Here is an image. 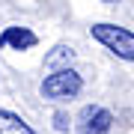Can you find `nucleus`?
Wrapping results in <instances>:
<instances>
[{"label":"nucleus","mask_w":134,"mask_h":134,"mask_svg":"<svg viewBox=\"0 0 134 134\" xmlns=\"http://www.w3.org/2000/svg\"><path fill=\"white\" fill-rule=\"evenodd\" d=\"M92 39L98 45H104L110 54H116L119 60H128L134 63V33L125 27H116V24H92L90 27Z\"/></svg>","instance_id":"f257e3e1"},{"label":"nucleus","mask_w":134,"mask_h":134,"mask_svg":"<svg viewBox=\"0 0 134 134\" xmlns=\"http://www.w3.org/2000/svg\"><path fill=\"white\" fill-rule=\"evenodd\" d=\"M83 90V77L75 72V69H54V72L42 81L39 92H42L48 101H66V98H75L77 92Z\"/></svg>","instance_id":"f03ea898"},{"label":"nucleus","mask_w":134,"mask_h":134,"mask_svg":"<svg viewBox=\"0 0 134 134\" xmlns=\"http://www.w3.org/2000/svg\"><path fill=\"white\" fill-rule=\"evenodd\" d=\"M113 128V113L98 104L81 110V134H107Z\"/></svg>","instance_id":"7ed1b4c3"},{"label":"nucleus","mask_w":134,"mask_h":134,"mask_svg":"<svg viewBox=\"0 0 134 134\" xmlns=\"http://www.w3.org/2000/svg\"><path fill=\"white\" fill-rule=\"evenodd\" d=\"M39 42L36 33L30 27H6L0 33V48H15V51H27Z\"/></svg>","instance_id":"20e7f679"},{"label":"nucleus","mask_w":134,"mask_h":134,"mask_svg":"<svg viewBox=\"0 0 134 134\" xmlns=\"http://www.w3.org/2000/svg\"><path fill=\"white\" fill-rule=\"evenodd\" d=\"M0 134H36L30 125L12 110H0Z\"/></svg>","instance_id":"39448f33"},{"label":"nucleus","mask_w":134,"mask_h":134,"mask_svg":"<svg viewBox=\"0 0 134 134\" xmlns=\"http://www.w3.org/2000/svg\"><path fill=\"white\" fill-rule=\"evenodd\" d=\"M72 60H75V51L69 45H57L51 54H45V66L48 69H66Z\"/></svg>","instance_id":"423d86ee"},{"label":"nucleus","mask_w":134,"mask_h":134,"mask_svg":"<svg viewBox=\"0 0 134 134\" xmlns=\"http://www.w3.org/2000/svg\"><path fill=\"white\" fill-rule=\"evenodd\" d=\"M54 128L57 131H69V113H63V110L54 113Z\"/></svg>","instance_id":"0eeeda50"},{"label":"nucleus","mask_w":134,"mask_h":134,"mask_svg":"<svg viewBox=\"0 0 134 134\" xmlns=\"http://www.w3.org/2000/svg\"><path fill=\"white\" fill-rule=\"evenodd\" d=\"M101 3H119V0H101Z\"/></svg>","instance_id":"6e6552de"}]
</instances>
